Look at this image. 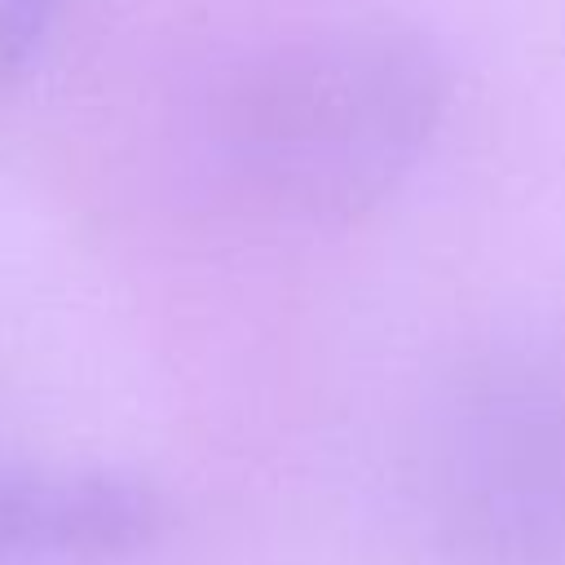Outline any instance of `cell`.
Instances as JSON below:
<instances>
[{
  "instance_id": "obj_2",
  "label": "cell",
  "mask_w": 565,
  "mask_h": 565,
  "mask_svg": "<svg viewBox=\"0 0 565 565\" xmlns=\"http://www.w3.org/2000/svg\"><path fill=\"white\" fill-rule=\"evenodd\" d=\"M168 525L163 499L124 472H44L0 481V543L53 556H128Z\"/></svg>"
},
{
  "instance_id": "obj_3",
  "label": "cell",
  "mask_w": 565,
  "mask_h": 565,
  "mask_svg": "<svg viewBox=\"0 0 565 565\" xmlns=\"http://www.w3.org/2000/svg\"><path fill=\"white\" fill-rule=\"evenodd\" d=\"M71 0H4L0 4V84H13L40 53L49 26Z\"/></svg>"
},
{
  "instance_id": "obj_1",
  "label": "cell",
  "mask_w": 565,
  "mask_h": 565,
  "mask_svg": "<svg viewBox=\"0 0 565 565\" xmlns=\"http://www.w3.org/2000/svg\"><path fill=\"white\" fill-rule=\"evenodd\" d=\"M446 88V62L415 26L331 18L247 53L216 88L212 137L265 207L349 216L415 168Z\"/></svg>"
}]
</instances>
